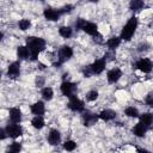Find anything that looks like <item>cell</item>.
<instances>
[{"mask_svg":"<svg viewBox=\"0 0 153 153\" xmlns=\"http://www.w3.org/2000/svg\"><path fill=\"white\" fill-rule=\"evenodd\" d=\"M60 139H61V136H60L59 130L51 129L50 133H49V135H48V141H49V143L53 145V146H55V145H57V143L60 142Z\"/></svg>","mask_w":153,"mask_h":153,"instance_id":"cell-10","label":"cell"},{"mask_svg":"<svg viewBox=\"0 0 153 153\" xmlns=\"http://www.w3.org/2000/svg\"><path fill=\"white\" fill-rule=\"evenodd\" d=\"M121 76H122V72L118 68H114V69H111V71L108 72V81L110 84L116 82Z\"/></svg>","mask_w":153,"mask_h":153,"instance_id":"cell-9","label":"cell"},{"mask_svg":"<svg viewBox=\"0 0 153 153\" xmlns=\"http://www.w3.org/2000/svg\"><path fill=\"white\" fill-rule=\"evenodd\" d=\"M19 71H20V65L19 62H13L8 67V76L11 78H17L19 75Z\"/></svg>","mask_w":153,"mask_h":153,"instance_id":"cell-12","label":"cell"},{"mask_svg":"<svg viewBox=\"0 0 153 153\" xmlns=\"http://www.w3.org/2000/svg\"><path fill=\"white\" fill-rule=\"evenodd\" d=\"M81 29H82L86 33H88V35H97V31H98L97 25H96L94 23H86V22H85V24L82 25Z\"/></svg>","mask_w":153,"mask_h":153,"instance_id":"cell-14","label":"cell"},{"mask_svg":"<svg viewBox=\"0 0 153 153\" xmlns=\"http://www.w3.org/2000/svg\"><path fill=\"white\" fill-rule=\"evenodd\" d=\"M104 68H105V60H103V59L102 60H96L93 62V65L91 66V71L94 74H100L104 71Z\"/></svg>","mask_w":153,"mask_h":153,"instance_id":"cell-8","label":"cell"},{"mask_svg":"<svg viewBox=\"0 0 153 153\" xmlns=\"http://www.w3.org/2000/svg\"><path fill=\"white\" fill-rule=\"evenodd\" d=\"M72 55H73V50H72L71 47H68V45L61 47L60 50H59V65L67 61L68 59H71Z\"/></svg>","mask_w":153,"mask_h":153,"instance_id":"cell-3","label":"cell"},{"mask_svg":"<svg viewBox=\"0 0 153 153\" xmlns=\"http://www.w3.org/2000/svg\"><path fill=\"white\" fill-rule=\"evenodd\" d=\"M68 105L73 111H82L84 110V103L80 99H78L74 94L69 97V104Z\"/></svg>","mask_w":153,"mask_h":153,"instance_id":"cell-6","label":"cell"},{"mask_svg":"<svg viewBox=\"0 0 153 153\" xmlns=\"http://www.w3.org/2000/svg\"><path fill=\"white\" fill-rule=\"evenodd\" d=\"M92 1H97V0H92Z\"/></svg>","mask_w":153,"mask_h":153,"instance_id":"cell-37","label":"cell"},{"mask_svg":"<svg viewBox=\"0 0 153 153\" xmlns=\"http://www.w3.org/2000/svg\"><path fill=\"white\" fill-rule=\"evenodd\" d=\"M2 37H4V35H2V32H0V41L2 39Z\"/></svg>","mask_w":153,"mask_h":153,"instance_id":"cell-35","label":"cell"},{"mask_svg":"<svg viewBox=\"0 0 153 153\" xmlns=\"http://www.w3.org/2000/svg\"><path fill=\"white\" fill-rule=\"evenodd\" d=\"M71 10H72V6H71V5H68V6H65L63 8H61L60 13H65V12H71Z\"/></svg>","mask_w":153,"mask_h":153,"instance_id":"cell-32","label":"cell"},{"mask_svg":"<svg viewBox=\"0 0 153 153\" xmlns=\"http://www.w3.org/2000/svg\"><path fill=\"white\" fill-rule=\"evenodd\" d=\"M97 120H98V116L94 115V114H91V112H88V111H86V112L84 114V121H85V124H86V126H91V124L96 123Z\"/></svg>","mask_w":153,"mask_h":153,"instance_id":"cell-18","label":"cell"},{"mask_svg":"<svg viewBox=\"0 0 153 153\" xmlns=\"http://www.w3.org/2000/svg\"><path fill=\"white\" fill-rule=\"evenodd\" d=\"M44 17L48 20L55 22L60 18V12H57L55 10H51V8H47V10H44Z\"/></svg>","mask_w":153,"mask_h":153,"instance_id":"cell-11","label":"cell"},{"mask_svg":"<svg viewBox=\"0 0 153 153\" xmlns=\"http://www.w3.org/2000/svg\"><path fill=\"white\" fill-rule=\"evenodd\" d=\"M152 97H153L152 94H148V96H147V99H146V102H147V104H148L149 106H152V105H153V100H152Z\"/></svg>","mask_w":153,"mask_h":153,"instance_id":"cell-33","label":"cell"},{"mask_svg":"<svg viewBox=\"0 0 153 153\" xmlns=\"http://www.w3.org/2000/svg\"><path fill=\"white\" fill-rule=\"evenodd\" d=\"M22 133H23V129H22V127L19 126V124H17V123H13V124H8L7 127H6V134L10 136V137H18V136H20L22 135Z\"/></svg>","mask_w":153,"mask_h":153,"instance_id":"cell-4","label":"cell"},{"mask_svg":"<svg viewBox=\"0 0 153 153\" xmlns=\"http://www.w3.org/2000/svg\"><path fill=\"white\" fill-rule=\"evenodd\" d=\"M75 146H76V143H75L74 141H72V140H68V141H66V142L63 143V148H65L66 151H73V149L75 148Z\"/></svg>","mask_w":153,"mask_h":153,"instance_id":"cell-29","label":"cell"},{"mask_svg":"<svg viewBox=\"0 0 153 153\" xmlns=\"http://www.w3.org/2000/svg\"><path fill=\"white\" fill-rule=\"evenodd\" d=\"M84 24H85V20H84V19H79V20L75 23V26H76L78 29H81Z\"/></svg>","mask_w":153,"mask_h":153,"instance_id":"cell-31","label":"cell"},{"mask_svg":"<svg viewBox=\"0 0 153 153\" xmlns=\"http://www.w3.org/2000/svg\"><path fill=\"white\" fill-rule=\"evenodd\" d=\"M42 96H43V98L45 100H50L53 98V96H54V92H53V90L50 87H45V88L42 90Z\"/></svg>","mask_w":153,"mask_h":153,"instance_id":"cell-24","label":"cell"},{"mask_svg":"<svg viewBox=\"0 0 153 153\" xmlns=\"http://www.w3.org/2000/svg\"><path fill=\"white\" fill-rule=\"evenodd\" d=\"M143 7V0H131L130 1V10L139 11Z\"/></svg>","mask_w":153,"mask_h":153,"instance_id":"cell-22","label":"cell"},{"mask_svg":"<svg viewBox=\"0 0 153 153\" xmlns=\"http://www.w3.org/2000/svg\"><path fill=\"white\" fill-rule=\"evenodd\" d=\"M98 98V92L96 91V90H92V91H90L87 94H86V99L88 100V102H93V100H96Z\"/></svg>","mask_w":153,"mask_h":153,"instance_id":"cell-28","label":"cell"},{"mask_svg":"<svg viewBox=\"0 0 153 153\" xmlns=\"http://www.w3.org/2000/svg\"><path fill=\"white\" fill-rule=\"evenodd\" d=\"M30 26H31V23H30V20H27V19H22V20L19 22V29L23 30V31L27 30Z\"/></svg>","mask_w":153,"mask_h":153,"instance_id":"cell-27","label":"cell"},{"mask_svg":"<svg viewBox=\"0 0 153 153\" xmlns=\"http://www.w3.org/2000/svg\"><path fill=\"white\" fill-rule=\"evenodd\" d=\"M10 118L13 123H19L20 120H22V114H20V110L17 109V108H12L10 110Z\"/></svg>","mask_w":153,"mask_h":153,"instance_id":"cell-15","label":"cell"},{"mask_svg":"<svg viewBox=\"0 0 153 153\" xmlns=\"http://www.w3.org/2000/svg\"><path fill=\"white\" fill-rule=\"evenodd\" d=\"M18 56L20 57V59H27L29 57V49L26 48V47H24V45H20L19 48H18Z\"/></svg>","mask_w":153,"mask_h":153,"instance_id":"cell-23","label":"cell"},{"mask_svg":"<svg viewBox=\"0 0 153 153\" xmlns=\"http://www.w3.org/2000/svg\"><path fill=\"white\" fill-rule=\"evenodd\" d=\"M44 104H43V102H37V103H35L32 106H31V111H32V114L33 115H36V116H42L43 114H44Z\"/></svg>","mask_w":153,"mask_h":153,"instance_id":"cell-13","label":"cell"},{"mask_svg":"<svg viewBox=\"0 0 153 153\" xmlns=\"http://www.w3.org/2000/svg\"><path fill=\"white\" fill-rule=\"evenodd\" d=\"M120 43H121V37H111L109 41H108V47L110 48V49H115V48H117L118 45H120Z\"/></svg>","mask_w":153,"mask_h":153,"instance_id":"cell-21","label":"cell"},{"mask_svg":"<svg viewBox=\"0 0 153 153\" xmlns=\"http://www.w3.org/2000/svg\"><path fill=\"white\" fill-rule=\"evenodd\" d=\"M59 33L65 38H69L72 36V29L69 26H61L59 29Z\"/></svg>","mask_w":153,"mask_h":153,"instance_id":"cell-20","label":"cell"},{"mask_svg":"<svg viewBox=\"0 0 153 153\" xmlns=\"http://www.w3.org/2000/svg\"><path fill=\"white\" fill-rule=\"evenodd\" d=\"M22 149V146H20V143H18V142H13L12 145H11V147H10V151L11 152H19Z\"/></svg>","mask_w":153,"mask_h":153,"instance_id":"cell-30","label":"cell"},{"mask_svg":"<svg viewBox=\"0 0 153 153\" xmlns=\"http://www.w3.org/2000/svg\"><path fill=\"white\" fill-rule=\"evenodd\" d=\"M74 91H75V85L69 82V81H63L61 84V92L62 94L67 96V97H71L74 94Z\"/></svg>","mask_w":153,"mask_h":153,"instance_id":"cell-7","label":"cell"},{"mask_svg":"<svg viewBox=\"0 0 153 153\" xmlns=\"http://www.w3.org/2000/svg\"><path fill=\"white\" fill-rule=\"evenodd\" d=\"M147 126H145L142 122H139L135 127H134V129H133V133L136 135V136H143L145 135V133L147 131Z\"/></svg>","mask_w":153,"mask_h":153,"instance_id":"cell-17","label":"cell"},{"mask_svg":"<svg viewBox=\"0 0 153 153\" xmlns=\"http://www.w3.org/2000/svg\"><path fill=\"white\" fill-rule=\"evenodd\" d=\"M141 122H142L145 126L149 127V126L152 124V115H151V114H143V115L141 116Z\"/></svg>","mask_w":153,"mask_h":153,"instance_id":"cell-26","label":"cell"},{"mask_svg":"<svg viewBox=\"0 0 153 153\" xmlns=\"http://www.w3.org/2000/svg\"><path fill=\"white\" fill-rule=\"evenodd\" d=\"M5 137H6V131L2 128H0V140H4Z\"/></svg>","mask_w":153,"mask_h":153,"instance_id":"cell-34","label":"cell"},{"mask_svg":"<svg viewBox=\"0 0 153 153\" xmlns=\"http://www.w3.org/2000/svg\"><path fill=\"white\" fill-rule=\"evenodd\" d=\"M126 115L129 116V117H137L139 116V111L134 106H128L126 109Z\"/></svg>","mask_w":153,"mask_h":153,"instance_id":"cell-25","label":"cell"},{"mask_svg":"<svg viewBox=\"0 0 153 153\" xmlns=\"http://www.w3.org/2000/svg\"><path fill=\"white\" fill-rule=\"evenodd\" d=\"M136 26H137V19L135 17L130 18L128 20V23L124 25V27H123V30L121 32V38L124 39V41H129L131 38V36L134 35Z\"/></svg>","mask_w":153,"mask_h":153,"instance_id":"cell-2","label":"cell"},{"mask_svg":"<svg viewBox=\"0 0 153 153\" xmlns=\"http://www.w3.org/2000/svg\"><path fill=\"white\" fill-rule=\"evenodd\" d=\"M26 44H27V49H29V56L31 57V60H36L38 54L45 48V41L43 38L39 37H27L26 39Z\"/></svg>","mask_w":153,"mask_h":153,"instance_id":"cell-1","label":"cell"},{"mask_svg":"<svg viewBox=\"0 0 153 153\" xmlns=\"http://www.w3.org/2000/svg\"><path fill=\"white\" fill-rule=\"evenodd\" d=\"M0 76H1V72H0Z\"/></svg>","mask_w":153,"mask_h":153,"instance_id":"cell-36","label":"cell"},{"mask_svg":"<svg viewBox=\"0 0 153 153\" xmlns=\"http://www.w3.org/2000/svg\"><path fill=\"white\" fill-rule=\"evenodd\" d=\"M31 124H32L33 128H36V129H41V128L44 127V120L42 118V116H36V117L32 118Z\"/></svg>","mask_w":153,"mask_h":153,"instance_id":"cell-19","label":"cell"},{"mask_svg":"<svg viewBox=\"0 0 153 153\" xmlns=\"http://www.w3.org/2000/svg\"><path fill=\"white\" fill-rule=\"evenodd\" d=\"M98 117L102 118V120H104V121H110V120H114L116 117V112L112 111V110H110V109H106V110H103L99 114Z\"/></svg>","mask_w":153,"mask_h":153,"instance_id":"cell-16","label":"cell"},{"mask_svg":"<svg viewBox=\"0 0 153 153\" xmlns=\"http://www.w3.org/2000/svg\"><path fill=\"white\" fill-rule=\"evenodd\" d=\"M136 68L143 73H149L152 69V62L148 59H140L136 62Z\"/></svg>","mask_w":153,"mask_h":153,"instance_id":"cell-5","label":"cell"}]
</instances>
